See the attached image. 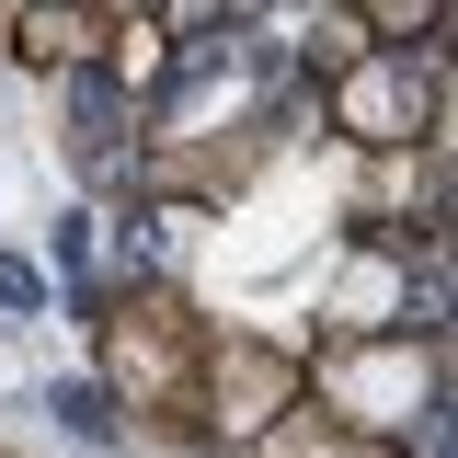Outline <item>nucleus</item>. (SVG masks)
<instances>
[{"label":"nucleus","mask_w":458,"mask_h":458,"mask_svg":"<svg viewBox=\"0 0 458 458\" xmlns=\"http://www.w3.org/2000/svg\"><path fill=\"white\" fill-rule=\"evenodd\" d=\"M47 412H57V424H69V436H81V447H114V401L92 390V378H69V390H57Z\"/></svg>","instance_id":"f257e3e1"}]
</instances>
